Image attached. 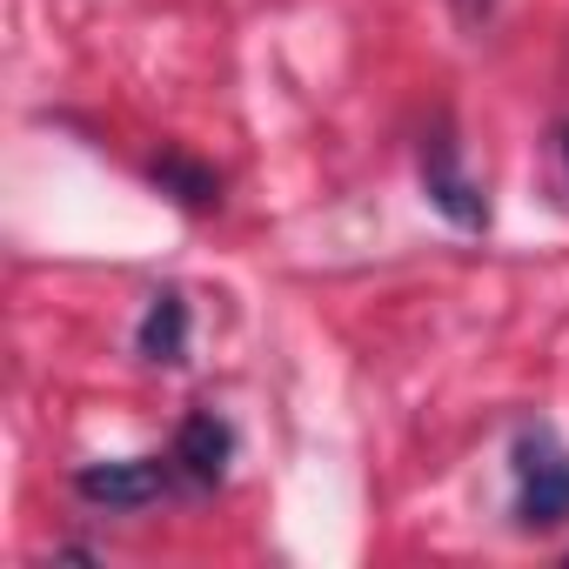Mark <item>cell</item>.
Segmentation results:
<instances>
[{"label":"cell","instance_id":"1","mask_svg":"<svg viewBox=\"0 0 569 569\" xmlns=\"http://www.w3.org/2000/svg\"><path fill=\"white\" fill-rule=\"evenodd\" d=\"M509 476H516V522L522 529H562L569 522V449L549 422H522L509 442Z\"/></svg>","mask_w":569,"mask_h":569},{"label":"cell","instance_id":"2","mask_svg":"<svg viewBox=\"0 0 569 569\" xmlns=\"http://www.w3.org/2000/svg\"><path fill=\"white\" fill-rule=\"evenodd\" d=\"M174 489H188L174 456H121V462H81L74 469V496L88 509H114V516L121 509H148V502H161Z\"/></svg>","mask_w":569,"mask_h":569},{"label":"cell","instance_id":"3","mask_svg":"<svg viewBox=\"0 0 569 569\" xmlns=\"http://www.w3.org/2000/svg\"><path fill=\"white\" fill-rule=\"evenodd\" d=\"M416 161H422V188H429V201H436L456 228H482V221H489V194H482V181L462 168V141H456L449 114H436V121L422 128Z\"/></svg>","mask_w":569,"mask_h":569},{"label":"cell","instance_id":"4","mask_svg":"<svg viewBox=\"0 0 569 569\" xmlns=\"http://www.w3.org/2000/svg\"><path fill=\"white\" fill-rule=\"evenodd\" d=\"M168 456H174V469H181L188 489H214V482L228 476V462H234V429H228V416H221V409H188Z\"/></svg>","mask_w":569,"mask_h":569},{"label":"cell","instance_id":"5","mask_svg":"<svg viewBox=\"0 0 569 569\" xmlns=\"http://www.w3.org/2000/svg\"><path fill=\"white\" fill-rule=\"evenodd\" d=\"M134 356L154 362V369H174L188 362V296L181 289H154L141 322H134Z\"/></svg>","mask_w":569,"mask_h":569},{"label":"cell","instance_id":"6","mask_svg":"<svg viewBox=\"0 0 569 569\" xmlns=\"http://www.w3.org/2000/svg\"><path fill=\"white\" fill-rule=\"evenodd\" d=\"M148 181L174 201V208H188V214H208V208H221V174L208 168V161H194V154H181V148H161L154 161H148Z\"/></svg>","mask_w":569,"mask_h":569},{"label":"cell","instance_id":"7","mask_svg":"<svg viewBox=\"0 0 569 569\" xmlns=\"http://www.w3.org/2000/svg\"><path fill=\"white\" fill-rule=\"evenodd\" d=\"M496 8H502V0H456V21H462L469 34H482V28L496 21Z\"/></svg>","mask_w":569,"mask_h":569},{"label":"cell","instance_id":"8","mask_svg":"<svg viewBox=\"0 0 569 569\" xmlns=\"http://www.w3.org/2000/svg\"><path fill=\"white\" fill-rule=\"evenodd\" d=\"M556 148H562V161H569V121H562V128H556Z\"/></svg>","mask_w":569,"mask_h":569}]
</instances>
